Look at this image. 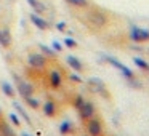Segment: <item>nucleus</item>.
<instances>
[{"label":"nucleus","instance_id":"obj_1","mask_svg":"<svg viewBox=\"0 0 149 136\" xmlns=\"http://www.w3.org/2000/svg\"><path fill=\"white\" fill-rule=\"evenodd\" d=\"M27 64L36 71H43L48 66V58L43 56L42 53H29L27 55Z\"/></svg>","mask_w":149,"mask_h":136},{"label":"nucleus","instance_id":"obj_2","mask_svg":"<svg viewBox=\"0 0 149 136\" xmlns=\"http://www.w3.org/2000/svg\"><path fill=\"white\" fill-rule=\"evenodd\" d=\"M13 78L16 82V88H18V93H19L21 98H29L34 96V87L29 83L27 80H23L21 77H18L16 74H13Z\"/></svg>","mask_w":149,"mask_h":136},{"label":"nucleus","instance_id":"obj_3","mask_svg":"<svg viewBox=\"0 0 149 136\" xmlns=\"http://www.w3.org/2000/svg\"><path fill=\"white\" fill-rule=\"evenodd\" d=\"M29 19H31V23H32L37 29H40V31H48L50 29V23H48V19L43 18V15H39V13L31 11V13H29Z\"/></svg>","mask_w":149,"mask_h":136},{"label":"nucleus","instance_id":"obj_4","mask_svg":"<svg viewBox=\"0 0 149 136\" xmlns=\"http://www.w3.org/2000/svg\"><path fill=\"white\" fill-rule=\"evenodd\" d=\"M79 115H80V119L82 120H90L91 117H95V106H93V103H90V101H85L84 104H82L80 107H79Z\"/></svg>","mask_w":149,"mask_h":136},{"label":"nucleus","instance_id":"obj_5","mask_svg":"<svg viewBox=\"0 0 149 136\" xmlns=\"http://www.w3.org/2000/svg\"><path fill=\"white\" fill-rule=\"evenodd\" d=\"M48 85L53 88V90H59V88L63 87V75H61V72L56 71V69L50 71V74H48Z\"/></svg>","mask_w":149,"mask_h":136},{"label":"nucleus","instance_id":"obj_6","mask_svg":"<svg viewBox=\"0 0 149 136\" xmlns=\"http://www.w3.org/2000/svg\"><path fill=\"white\" fill-rule=\"evenodd\" d=\"M87 131L90 136H101L103 133V126H101V122L98 119H93L91 117L90 120H87Z\"/></svg>","mask_w":149,"mask_h":136},{"label":"nucleus","instance_id":"obj_7","mask_svg":"<svg viewBox=\"0 0 149 136\" xmlns=\"http://www.w3.org/2000/svg\"><path fill=\"white\" fill-rule=\"evenodd\" d=\"M11 43H13V37H11L10 29H8V27H2V29H0V46L10 48Z\"/></svg>","mask_w":149,"mask_h":136},{"label":"nucleus","instance_id":"obj_8","mask_svg":"<svg viewBox=\"0 0 149 136\" xmlns=\"http://www.w3.org/2000/svg\"><path fill=\"white\" fill-rule=\"evenodd\" d=\"M43 109V114H45L47 117H55L56 114H58V106H56V103L53 99H47L45 103H43V106H40Z\"/></svg>","mask_w":149,"mask_h":136},{"label":"nucleus","instance_id":"obj_9","mask_svg":"<svg viewBox=\"0 0 149 136\" xmlns=\"http://www.w3.org/2000/svg\"><path fill=\"white\" fill-rule=\"evenodd\" d=\"M27 3H29L31 8H32L34 13L43 15L47 11V5L43 3V2H40V0H27Z\"/></svg>","mask_w":149,"mask_h":136},{"label":"nucleus","instance_id":"obj_10","mask_svg":"<svg viewBox=\"0 0 149 136\" xmlns=\"http://www.w3.org/2000/svg\"><path fill=\"white\" fill-rule=\"evenodd\" d=\"M66 62H68V64H69V67H71V69H74L75 72H80L82 69H84L82 62L79 61V59L75 58V56H72V55H69L68 58H66Z\"/></svg>","mask_w":149,"mask_h":136},{"label":"nucleus","instance_id":"obj_11","mask_svg":"<svg viewBox=\"0 0 149 136\" xmlns=\"http://www.w3.org/2000/svg\"><path fill=\"white\" fill-rule=\"evenodd\" d=\"M0 135L2 136H16V133H15V130L11 128L10 123L0 120Z\"/></svg>","mask_w":149,"mask_h":136},{"label":"nucleus","instance_id":"obj_12","mask_svg":"<svg viewBox=\"0 0 149 136\" xmlns=\"http://www.w3.org/2000/svg\"><path fill=\"white\" fill-rule=\"evenodd\" d=\"M0 88H2V91L5 93V96H8V98H15V94H16L13 85H10L8 82H2V83H0Z\"/></svg>","mask_w":149,"mask_h":136},{"label":"nucleus","instance_id":"obj_13","mask_svg":"<svg viewBox=\"0 0 149 136\" xmlns=\"http://www.w3.org/2000/svg\"><path fill=\"white\" fill-rule=\"evenodd\" d=\"M90 21H93V24H96V26H103L106 18L98 11H93V13H90Z\"/></svg>","mask_w":149,"mask_h":136},{"label":"nucleus","instance_id":"obj_14","mask_svg":"<svg viewBox=\"0 0 149 136\" xmlns=\"http://www.w3.org/2000/svg\"><path fill=\"white\" fill-rule=\"evenodd\" d=\"M39 48H40V53H42L43 56H47V58H55V50L52 48V46H47V45H43V43H40L39 45Z\"/></svg>","mask_w":149,"mask_h":136},{"label":"nucleus","instance_id":"obj_15","mask_svg":"<svg viewBox=\"0 0 149 136\" xmlns=\"http://www.w3.org/2000/svg\"><path fill=\"white\" fill-rule=\"evenodd\" d=\"M24 101H26V104L31 107V109H34V110H39L40 109V101L37 99V98H34V96H29V98H24Z\"/></svg>","mask_w":149,"mask_h":136},{"label":"nucleus","instance_id":"obj_16","mask_svg":"<svg viewBox=\"0 0 149 136\" xmlns=\"http://www.w3.org/2000/svg\"><path fill=\"white\" fill-rule=\"evenodd\" d=\"M13 107H15V109L18 110V114H19V115L23 117V119L26 120V122H27V125H32V122H31L29 115H27V112H26V110L23 109V106H21V104H18L16 101H15V103H13Z\"/></svg>","mask_w":149,"mask_h":136},{"label":"nucleus","instance_id":"obj_17","mask_svg":"<svg viewBox=\"0 0 149 136\" xmlns=\"http://www.w3.org/2000/svg\"><path fill=\"white\" fill-rule=\"evenodd\" d=\"M71 131H72V123L68 122V120H64V122L59 125V133H61V135H69Z\"/></svg>","mask_w":149,"mask_h":136},{"label":"nucleus","instance_id":"obj_18","mask_svg":"<svg viewBox=\"0 0 149 136\" xmlns=\"http://www.w3.org/2000/svg\"><path fill=\"white\" fill-rule=\"evenodd\" d=\"M69 5L72 7H77V8H85L88 7V0H66Z\"/></svg>","mask_w":149,"mask_h":136},{"label":"nucleus","instance_id":"obj_19","mask_svg":"<svg viewBox=\"0 0 149 136\" xmlns=\"http://www.w3.org/2000/svg\"><path fill=\"white\" fill-rule=\"evenodd\" d=\"M10 122L13 123L15 126H19L21 125V119H19V115H16V114H10Z\"/></svg>","mask_w":149,"mask_h":136},{"label":"nucleus","instance_id":"obj_20","mask_svg":"<svg viewBox=\"0 0 149 136\" xmlns=\"http://www.w3.org/2000/svg\"><path fill=\"white\" fill-rule=\"evenodd\" d=\"M84 103H85V99H84V96H80V94H77V96L74 98V107L75 109H79Z\"/></svg>","mask_w":149,"mask_h":136},{"label":"nucleus","instance_id":"obj_21","mask_svg":"<svg viewBox=\"0 0 149 136\" xmlns=\"http://www.w3.org/2000/svg\"><path fill=\"white\" fill-rule=\"evenodd\" d=\"M64 45L68 46V48H75V46H77V42H75L74 39H69V37H66V39H64Z\"/></svg>","mask_w":149,"mask_h":136},{"label":"nucleus","instance_id":"obj_22","mask_svg":"<svg viewBox=\"0 0 149 136\" xmlns=\"http://www.w3.org/2000/svg\"><path fill=\"white\" fill-rule=\"evenodd\" d=\"M52 48L55 50L56 53H61V51H63V45L58 42V40H53V43H52Z\"/></svg>","mask_w":149,"mask_h":136},{"label":"nucleus","instance_id":"obj_23","mask_svg":"<svg viewBox=\"0 0 149 136\" xmlns=\"http://www.w3.org/2000/svg\"><path fill=\"white\" fill-rule=\"evenodd\" d=\"M69 80H72V82H75V83H80L82 82V78L79 77V75H75V74H72V75H69Z\"/></svg>","mask_w":149,"mask_h":136},{"label":"nucleus","instance_id":"obj_24","mask_svg":"<svg viewBox=\"0 0 149 136\" xmlns=\"http://www.w3.org/2000/svg\"><path fill=\"white\" fill-rule=\"evenodd\" d=\"M56 29H58V31H64L66 29V23H63V21H61V23H58V24H56Z\"/></svg>","mask_w":149,"mask_h":136},{"label":"nucleus","instance_id":"obj_25","mask_svg":"<svg viewBox=\"0 0 149 136\" xmlns=\"http://www.w3.org/2000/svg\"><path fill=\"white\" fill-rule=\"evenodd\" d=\"M21 136H31V135H29V133H26V131H24V133H21Z\"/></svg>","mask_w":149,"mask_h":136},{"label":"nucleus","instance_id":"obj_26","mask_svg":"<svg viewBox=\"0 0 149 136\" xmlns=\"http://www.w3.org/2000/svg\"><path fill=\"white\" fill-rule=\"evenodd\" d=\"M2 117H3V110L0 109V120H2Z\"/></svg>","mask_w":149,"mask_h":136},{"label":"nucleus","instance_id":"obj_27","mask_svg":"<svg viewBox=\"0 0 149 136\" xmlns=\"http://www.w3.org/2000/svg\"><path fill=\"white\" fill-rule=\"evenodd\" d=\"M84 136H90V135H84Z\"/></svg>","mask_w":149,"mask_h":136},{"label":"nucleus","instance_id":"obj_28","mask_svg":"<svg viewBox=\"0 0 149 136\" xmlns=\"http://www.w3.org/2000/svg\"><path fill=\"white\" fill-rule=\"evenodd\" d=\"M0 136H2V135H0Z\"/></svg>","mask_w":149,"mask_h":136}]
</instances>
